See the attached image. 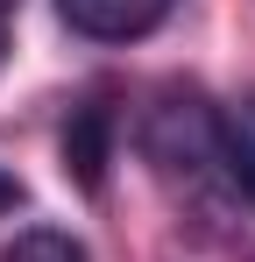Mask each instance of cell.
<instances>
[{"label":"cell","mask_w":255,"mask_h":262,"mask_svg":"<svg viewBox=\"0 0 255 262\" xmlns=\"http://www.w3.org/2000/svg\"><path fill=\"white\" fill-rule=\"evenodd\" d=\"M177 0H57L64 29L85 43H142L149 29H163Z\"/></svg>","instance_id":"1"},{"label":"cell","mask_w":255,"mask_h":262,"mask_svg":"<svg viewBox=\"0 0 255 262\" xmlns=\"http://www.w3.org/2000/svg\"><path fill=\"white\" fill-rule=\"evenodd\" d=\"M149 149H156V163H170V170L213 163V106H199V99H163V106L149 114Z\"/></svg>","instance_id":"2"},{"label":"cell","mask_w":255,"mask_h":262,"mask_svg":"<svg viewBox=\"0 0 255 262\" xmlns=\"http://www.w3.org/2000/svg\"><path fill=\"white\" fill-rule=\"evenodd\" d=\"M213 163H220L227 184L255 206V99H227V106H213Z\"/></svg>","instance_id":"3"},{"label":"cell","mask_w":255,"mask_h":262,"mask_svg":"<svg viewBox=\"0 0 255 262\" xmlns=\"http://www.w3.org/2000/svg\"><path fill=\"white\" fill-rule=\"evenodd\" d=\"M0 262H85V241L64 227H29V234H14V248Z\"/></svg>","instance_id":"4"},{"label":"cell","mask_w":255,"mask_h":262,"mask_svg":"<svg viewBox=\"0 0 255 262\" xmlns=\"http://www.w3.org/2000/svg\"><path fill=\"white\" fill-rule=\"evenodd\" d=\"M64 163H78L85 184H99V163H107V142H99V106H85L78 128L64 135Z\"/></svg>","instance_id":"5"},{"label":"cell","mask_w":255,"mask_h":262,"mask_svg":"<svg viewBox=\"0 0 255 262\" xmlns=\"http://www.w3.org/2000/svg\"><path fill=\"white\" fill-rule=\"evenodd\" d=\"M14 206H22V177L0 170V213H14Z\"/></svg>","instance_id":"6"},{"label":"cell","mask_w":255,"mask_h":262,"mask_svg":"<svg viewBox=\"0 0 255 262\" xmlns=\"http://www.w3.org/2000/svg\"><path fill=\"white\" fill-rule=\"evenodd\" d=\"M7 14H14V0H0V21H7Z\"/></svg>","instance_id":"7"}]
</instances>
